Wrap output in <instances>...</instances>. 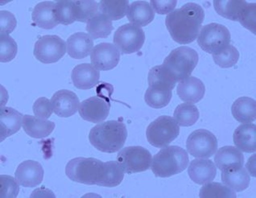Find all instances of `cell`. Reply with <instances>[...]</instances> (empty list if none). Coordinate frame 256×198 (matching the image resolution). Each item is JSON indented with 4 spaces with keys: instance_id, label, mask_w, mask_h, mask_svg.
I'll return each mask as SVG.
<instances>
[{
    "instance_id": "cell-1",
    "label": "cell",
    "mask_w": 256,
    "mask_h": 198,
    "mask_svg": "<svg viewBox=\"0 0 256 198\" xmlns=\"http://www.w3.org/2000/svg\"><path fill=\"white\" fill-rule=\"evenodd\" d=\"M204 18V10L200 5L188 2L168 14L166 27L174 42L187 44L198 38Z\"/></svg>"
},
{
    "instance_id": "cell-2",
    "label": "cell",
    "mask_w": 256,
    "mask_h": 198,
    "mask_svg": "<svg viewBox=\"0 0 256 198\" xmlns=\"http://www.w3.org/2000/svg\"><path fill=\"white\" fill-rule=\"evenodd\" d=\"M128 137V130L124 122L110 120L94 126L90 132L91 144L98 151L114 153L122 148Z\"/></svg>"
},
{
    "instance_id": "cell-3",
    "label": "cell",
    "mask_w": 256,
    "mask_h": 198,
    "mask_svg": "<svg viewBox=\"0 0 256 198\" xmlns=\"http://www.w3.org/2000/svg\"><path fill=\"white\" fill-rule=\"evenodd\" d=\"M188 155L179 146H167L154 156L151 168L157 178H170L180 174L188 166Z\"/></svg>"
},
{
    "instance_id": "cell-4",
    "label": "cell",
    "mask_w": 256,
    "mask_h": 198,
    "mask_svg": "<svg viewBox=\"0 0 256 198\" xmlns=\"http://www.w3.org/2000/svg\"><path fill=\"white\" fill-rule=\"evenodd\" d=\"M198 60V54L196 50L182 46L172 50L162 66L168 76L178 82L190 78Z\"/></svg>"
},
{
    "instance_id": "cell-5",
    "label": "cell",
    "mask_w": 256,
    "mask_h": 198,
    "mask_svg": "<svg viewBox=\"0 0 256 198\" xmlns=\"http://www.w3.org/2000/svg\"><path fill=\"white\" fill-rule=\"evenodd\" d=\"M104 162L95 158L76 157L68 161L66 174L72 182L81 184H97Z\"/></svg>"
},
{
    "instance_id": "cell-6",
    "label": "cell",
    "mask_w": 256,
    "mask_h": 198,
    "mask_svg": "<svg viewBox=\"0 0 256 198\" xmlns=\"http://www.w3.org/2000/svg\"><path fill=\"white\" fill-rule=\"evenodd\" d=\"M180 134V126L171 116H162L149 124L146 136L150 144L162 148L171 144Z\"/></svg>"
},
{
    "instance_id": "cell-7",
    "label": "cell",
    "mask_w": 256,
    "mask_h": 198,
    "mask_svg": "<svg viewBox=\"0 0 256 198\" xmlns=\"http://www.w3.org/2000/svg\"><path fill=\"white\" fill-rule=\"evenodd\" d=\"M230 33L228 28L219 24H206L200 29L198 36V44L200 48L208 52L214 54L220 52L229 46Z\"/></svg>"
},
{
    "instance_id": "cell-8",
    "label": "cell",
    "mask_w": 256,
    "mask_h": 198,
    "mask_svg": "<svg viewBox=\"0 0 256 198\" xmlns=\"http://www.w3.org/2000/svg\"><path fill=\"white\" fill-rule=\"evenodd\" d=\"M152 160L151 152L140 146L124 148L117 156V161L124 172L128 174H138L149 170Z\"/></svg>"
},
{
    "instance_id": "cell-9",
    "label": "cell",
    "mask_w": 256,
    "mask_h": 198,
    "mask_svg": "<svg viewBox=\"0 0 256 198\" xmlns=\"http://www.w3.org/2000/svg\"><path fill=\"white\" fill-rule=\"evenodd\" d=\"M66 52V44L60 36L46 35L36 42L34 54L44 64H52L60 60Z\"/></svg>"
},
{
    "instance_id": "cell-10",
    "label": "cell",
    "mask_w": 256,
    "mask_h": 198,
    "mask_svg": "<svg viewBox=\"0 0 256 198\" xmlns=\"http://www.w3.org/2000/svg\"><path fill=\"white\" fill-rule=\"evenodd\" d=\"M114 46L122 54L137 52L145 42V33L140 27L126 24L118 28L113 38Z\"/></svg>"
},
{
    "instance_id": "cell-11",
    "label": "cell",
    "mask_w": 256,
    "mask_h": 198,
    "mask_svg": "<svg viewBox=\"0 0 256 198\" xmlns=\"http://www.w3.org/2000/svg\"><path fill=\"white\" fill-rule=\"evenodd\" d=\"M186 148L192 156L206 159L217 152L218 140L210 130L199 129L188 136Z\"/></svg>"
},
{
    "instance_id": "cell-12",
    "label": "cell",
    "mask_w": 256,
    "mask_h": 198,
    "mask_svg": "<svg viewBox=\"0 0 256 198\" xmlns=\"http://www.w3.org/2000/svg\"><path fill=\"white\" fill-rule=\"evenodd\" d=\"M90 59L92 66L98 70H112L118 66L120 51L113 44H98L92 50Z\"/></svg>"
},
{
    "instance_id": "cell-13",
    "label": "cell",
    "mask_w": 256,
    "mask_h": 198,
    "mask_svg": "<svg viewBox=\"0 0 256 198\" xmlns=\"http://www.w3.org/2000/svg\"><path fill=\"white\" fill-rule=\"evenodd\" d=\"M78 112L83 120L98 124L108 118L110 112V102L102 98L94 96L82 102Z\"/></svg>"
},
{
    "instance_id": "cell-14",
    "label": "cell",
    "mask_w": 256,
    "mask_h": 198,
    "mask_svg": "<svg viewBox=\"0 0 256 198\" xmlns=\"http://www.w3.org/2000/svg\"><path fill=\"white\" fill-rule=\"evenodd\" d=\"M14 178L20 186L26 188L36 187L43 180V167L38 161H24L17 167Z\"/></svg>"
},
{
    "instance_id": "cell-15",
    "label": "cell",
    "mask_w": 256,
    "mask_h": 198,
    "mask_svg": "<svg viewBox=\"0 0 256 198\" xmlns=\"http://www.w3.org/2000/svg\"><path fill=\"white\" fill-rule=\"evenodd\" d=\"M79 98L76 94L68 90H60L51 98L52 110L56 116L68 118L76 114L78 110Z\"/></svg>"
},
{
    "instance_id": "cell-16",
    "label": "cell",
    "mask_w": 256,
    "mask_h": 198,
    "mask_svg": "<svg viewBox=\"0 0 256 198\" xmlns=\"http://www.w3.org/2000/svg\"><path fill=\"white\" fill-rule=\"evenodd\" d=\"M188 174L190 179L196 184H207L214 180L217 174V168L210 160L198 158L191 161Z\"/></svg>"
},
{
    "instance_id": "cell-17",
    "label": "cell",
    "mask_w": 256,
    "mask_h": 198,
    "mask_svg": "<svg viewBox=\"0 0 256 198\" xmlns=\"http://www.w3.org/2000/svg\"><path fill=\"white\" fill-rule=\"evenodd\" d=\"M100 78V70L86 63L75 66L71 74L72 83L79 90L92 89L98 83Z\"/></svg>"
},
{
    "instance_id": "cell-18",
    "label": "cell",
    "mask_w": 256,
    "mask_h": 198,
    "mask_svg": "<svg viewBox=\"0 0 256 198\" xmlns=\"http://www.w3.org/2000/svg\"><path fill=\"white\" fill-rule=\"evenodd\" d=\"M176 91L182 101L194 104L203 98L206 93V87L200 79L195 76H190L179 82Z\"/></svg>"
},
{
    "instance_id": "cell-19",
    "label": "cell",
    "mask_w": 256,
    "mask_h": 198,
    "mask_svg": "<svg viewBox=\"0 0 256 198\" xmlns=\"http://www.w3.org/2000/svg\"><path fill=\"white\" fill-rule=\"evenodd\" d=\"M67 52L74 59H83L89 56L94 47V40L89 34L76 32L67 40Z\"/></svg>"
},
{
    "instance_id": "cell-20",
    "label": "cell",
    "mask_w": 256,
    "mask_h": 198,
    "mask_svg": "<svg viewBox=\"0 0 256 198\" xmlns=\"http://www.w3.org/2000/svg\"><path fill=\"white\" fill-rule=\"evenodd\" d=\"M24 116L12 108L0 109V134L1 142L19 132L23 125Z\"/></svg>"
},
{
    "instance_id": "cell-21",
    "label": "cell",
    "mask_w": 256,
    "mask_h": 198,
    "mask_svg": "<svg viewBox=\"0 0 256 198\" xmlns=\"http://www.w3.org/2000/svg\"><path fill=\"white\" fill-rule=\"evenodd\" d=\"M233 140L238 149L246 153L256 150V126L252 124H242L234 132Z\"/></svg>"
},
{
    "instance_id": "cell-22",
    "label": "cell",
    "mask_w": 256,
    "mask_h": 198,
    "mask_svg": "<svg viewBox=\"0 0 256 198\" xmlns=\"http://www.w3.org/2000/svg\"><path fill=\"white\" fill-rule=\"evenodd\" d=\"M126 17L132 24L144 27L152 22L155 18V12L151 5L146 1H136L128 8Z\"/></svg>"
},
{
    "instance_id": "cell-23",
    "label": "cell",
    "mask_w": 256,
    "mask_h": 198,
    "mask_svg": "<svg viewBox=\"0 0 256 198\" xmlns=\"http://www.w3.org/2000/svg\"><path fill=\"white\" fill-rule=\"evenodd\" d=\"M23 129L25 133L35 138L48 136L56 126L52 121L38 118L36 116H24Z\"/></svg>"
},
{
    "instance_id": "cell-24",
    "label": "cell",
    "mask_w": 256,
    "mask_h": 198,
    "mask_svg": "<svg viewBox=\"0 0 256 198\" xmlns=\"http://www.w3.org/2000/svg\"><path fill=\"white\" fill-rule=\"evenodd\" d=\"M55 2H39L36 5L32 14V19L36 26L44 29H52L58 26L55 14H54Z\"/></svg>"
},
{
    "instance_id": "cell-25",
    "label": "cell",
    "mask_w": 256,
    "mask_h": 198,
    "mask_svg": "<svg viewBox=\"0 0 256 198\" xmlns=\"http://www.w3.org/2000/svg\"><path fill=\"white\" fill-rule=\"evenodd\" d=\"M222 172V182L228 188L234 192H242L248 188L250 184V176L244 166L232 168Z\"/></svg>"
},
{
    "instance_id": "cell-26",
    "label": "cell",
    "mask_w": 256,
    "mask_h": 198,
    "mask_svg": "<svg viewBox=\"0 0 256 198\" xmlns=\"http://www.w3.org/2000/svg\"><path fill=\"white\" fill-rule=\"evenodd\" d=\"M215 164L219 170L242 167L244 164L242 153L234 146H225L218 149L214 157Z\"/></svg>"
},
{
    "instance_id": "cell-27",
    "label": "cell",
    "mask_w": 256,
    "mask_h": 198,
    "mask_svg": "<svg viewBox=\"0 0 256 198\" xmlns=\"http://www.w3.org/2000/svg\"><path fill=\"white\" fill-rule=\"evenodd\" d=\"M124 172L118 161H108L102 164L101 175L97 186L113 188L120 186L124 178Z\"/></svg>"
},
{
    "instance_id": "cell-28",
    "label": "cell",
    "mask_w": 256,
    "mask_h": 198,
    "mask_svg": "<svg viewBox=\"0 0 256 198\" xmlns=\"http://www.w3.org/2000/svg\"><path fill=\"white\" fill-rule=\"evenodd\" d=\"M232 112L238 122L252 124L256 120V101L249 97L240 98L234 102Z\"/></svg>"
},
{
    "instance_id": "cell-29",
    "label": "cell",
    "mask_w": 256,
    "mask_h": 198,
    "mask_svg": "<svg viewBox=\"0 0 256 198\" xmlns=\"http://www.w3.org/2000/svg\"><path fill=\"white\" fill-rule=\"evenodd\" d=\"M113 29L112 20L100 12L88 21L86 24V31L92 39L94 40L108 38Z\"/></svg>"
},
{
    "instance_id": "cell-30",
    "label": "cell",
    "mask_w": 256,
    "mask_h": 198,
    "mask_svg": "<svg viewBox=\"0 0 256 198\" xmlns=\"http://www.w3.org/2000/svg\"><path fill=\"white\" fill-rule=\"evenodd\" d=\"M98 6L100 13L110 20H118L126 16L129 2L126 0H102Z\"/></svg>"
},
{
    "instance_id": "cell-31",
    "label": "cell",
    "mask_w": 256,
    "mask_h": 198,
    "mask_svg": "<svg viewBox=\"0 0 256 198\" xmlns=\"http://www.w3.org/2000/svg\"><path fill=\"white\" fill-rule=\"evenodd\" d=\"M148 87L160 90H172L176 86L175 80L168 76L162 66L151 68L148 72Z\"/></svg>"
},
{
    "instance_id": "cell-32",
    "label": "cell",
    "mask_w": 256,
    "mask_h": 198,
    "mask_svg": "<svg viewBox=\"0 0 256 198\" xmlns=\"http://www.w3.org/2000/svg\"><path fill=\"white\" fill-rule=\"evenodd\" d=\"M174 116L179 126H191L199 120L200 113L194 104H182L176 106Z\"/></svg>"
},
{
    "instance_id": "cell-33",
    "label": "cell",
    "mask_w": 256,
    "mask_h": 198,
    "mask_svg": "<svg viewBox=\"0 0 256 198\" xmlns=\"http://www.w3.org/2000/svg\"><path fill=\"white\" fill-rule=\"evenodd\" d=\"M246 1H220L216 0L214 2V6L218 14L226 19L230 20L238 21V14L242 10L244 5L246 4Z\"/></svg>"
},
{
    "instance_id": "cell-34",
    "label": "cell",
    "mask_w": 256,
    "mask_h": 198,
    "mask_svg": "<svg viewBox=\"0 0 256 198\" xmlns=\"http://www.w3.org/2000/svg\"><path fill=\"white\" fill-rule=\"evenodd\" d=\"M98 4L94 0L74 1V19L82 23H88L98 13Z\"/></svg>"
},
{
    "instance_id": "cell-35",
    "label": "cell",
    "mask_w": 256,
    "mask_h": 198,
    "mask_svg": "<svg viewBox=\"0 0 256 198\" xmlns=\"http://www.w3.org/2000/svg\"><path fill=\"white\" fill-rule=\"evenodd\" d=\"M199 196L200 198H236V194L225 184L211 182L204 184L200 188Z\"/></svg>"
},
{
    "instance_id": "cell-36",
    "label": "cell",
    "mask_w": 256,
    "mask_h": 198,
    "mask_svg": "<svg viewBox=\"0 0 256 198\" xmlns=\"http://www.w3.org/2000/svg\"><path fill=\"white\" fill-rule=\"evenodd\" d=\"M54 14L58 24L68 25L74 23V1L60 0L55 2Z\"/></svg>"
},
{
    "instance_id": "cell-37",
    "label": "cell",
    "mask_w": 256,
    "mask_h": 198,
    "mask_svg": "<svg viewBox=\"0 0 256 198\" xmlns=\"http://www.w3.org/2000/svg\"><path fill=\"white\" fill-rule=\"evenodd\" d=\"M172 96V90H160L148 87L145 92L144 99L150 108L160 109L168 105Z\"/></svg>"
},
{
    "instance_id": "cell-38",
    "label": "cell",
    "mask_w": 256,
    "mask_h": 198,
    "mask_svg": "<svg viewBox=\"0 0 256 198\" xmlns=\"http://www.w3.org/2000/svg\"><path fill=\"white\" fill-rule=\"evenodd\" d=\"M240 59V52L234 46H229L224 48L217 54H213V60L215 64L221 68H230L237 64Z\"/></svg>"
},
{
    "instance_id": "cell-39",
    "label": "cell",
    "mask_w": 256,
    "mask_h": 198,
    "mask_svg": "<svg viewBox=\"0 0 256 198\" xmlns=\"http://www.w3.org/2000/svg\"><path fill=\"white\" fill-rule=\"evenodd\" d=\"M18 46L16 42L9 35H0V62H12L16 56Z\"/></svg>"
},
{
    "instance_id": "cell-40",
    "label": "cell",
    "mask_w": 256,
    "mask_h": 198,
    "mask_svg": "<svg viewBox=\"0 0 256 198\" xmlns=\"http://www.w3.org/2000/svg\"><path fill=\"white\" fill-rule=\"evenodd\" d=\"M256 5L254 2L244 5L242 10L238 14V21L240 22L244 28H246L249 31L256 34Z\"/></svg>"
},
{
    "instance_id": "cell-41",
    "label": "cell",
    "mask_w": 256,
    "mask_h": 198,
    "mask_svg": "<svg viewBox=\"0 0 256 198\" xmlns=\"http://www.w3.org/2000/svg\"><path fill=\"white\" fill-rule=\"evenodd\" d=\"M19 184L16 180L10 176H0V198H16L20 192Z\"/></svg>"
},
{
    "instance_id": "cell-42",
    "label": "cell",
    "mask_w": 256,
    "mask_h": 198,
    "mask_svg": "<svg viewBox=\"0 0 256 198\" xmlns=\"http://www.w3.org/2000/svg\"><path fill=\"white\" fill-rule=\"evenodd\" d=\"M34 113L38 118H43V120H47L52 116L54 110H52V104L50 99L47 98L42 97L36 100L34 102Z\"/></svg>"
},
{
    "instance_id": "cell-43",
    "label": "cell",
    "mask_w": 256,
    "mask_h": 198,
    "mask_svg": "<svg viewBox=\"0 0 256 198\" xmlns=\"http://www.w3.org/2000/svg\"><path fill=\"white\" fill-rule=\"evenodd\" d=\"M17 21L12 13L8 10L0 12V35H9L16 28Z\"/></svg>"
},
{
    "instance_id": "cell-44",
    "label": "cell",
    "mask_w": 256,
    "mask_h": 198,
    "mask_svg": "<svg viewBox=\"0 0 256 198\" xmlns=\"http://www.w3.org/2000/svg\"><path fill=\"white\" fill-rule=\"evenodd\" d=\"M176 4L178 1L176 0H167V1L152 0L150 2L152 8L159 14H167L172 12L176 6Z\"/></svg>"
}]
</instances>
